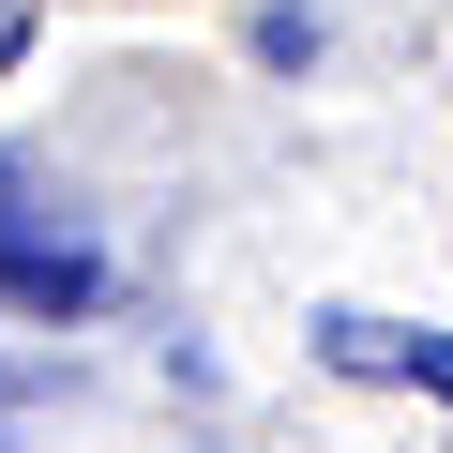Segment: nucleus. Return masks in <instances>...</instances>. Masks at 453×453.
Wrapping results in <instances>:
<instances>
[{
    "instance_id": "obj_2",
    "label": "nucleus",
    "mask_w": 453,
    "mask_h": 453,
    "mask_svg": "<svg viewBox=\"0 0 453 453\" xmlns=\"http://www.w3.org/2000/svg\"><path fill=\"white\" fill-rule=\"evenodd\" d=\"M31 61V0H0V76H16Z\"/></svg>"
},
{
    "instance_id": "obj_1",
    "label": "nucleus",
    "mask_w": 453,
    "mask_h": 453,
    "mask_svg": "<svg viewBox=\"0 0 453 453\" xmlns=\"http://www.w3.org/2000/svg\"><path fill=\"white\" fill-rule=\"evenodd\" d=\"M0 303H16V318H91V303H106L91 226H76V211H46L31 151H0Z\"/></svg>"
}]
</instances>
